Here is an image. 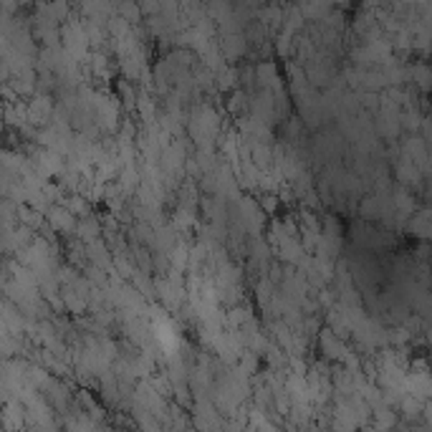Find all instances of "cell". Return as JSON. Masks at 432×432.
<instances>
[{
  "label": "cell",
  "mask_w": 432,
  "mask_h": 432,
  "mask_svg": "<svg viewBox=\"0 0 432 432\" xmlns=\"http://www.w3.org/2000/svg\"><path fill=\"white\" fill-rule=\"evenodd\" d=\"M119 13H121V18L124 20H137L140 18V10H137V3H134V0H124L121 8H119Z\"/></svg>",
  "instance_id": "1"
},
{
  "label": "cell",
  "mask_w": 432,
  "mask_h": 432,
  "mask_svg": "<svg viewBox=\"0 0 432 432\" xmlns=\"http://www.w3.org/2000/svg\"><path fill=\"white\" fill-rule=\"evenodd\" d=\"M417 81L422 84V87H430V84H432V73L427 71V68H417Z\"/></svg>",
  "instance_id": "2"
}]
</instances>
